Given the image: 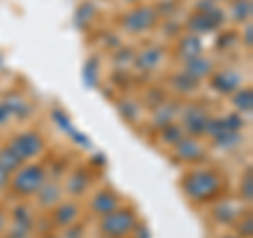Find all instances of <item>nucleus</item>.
<instances>
[{"label":"nucleus","mask_w":253,"mask_h":238,"mask_svg":"<svg viewBox=\"0 0 253 238\" xmlns=\"http://www.w3.org/2000/svg\"><path fill=\"white\" fill-rule=\"evenodd\" d=\"M184 192L192 200H211L221 192V177L215 171H194L184 179Z\"/></svg>","instance_id":"1"},{"label":"nucleus","mask_w":253,"mask_h":238,"mask_svg":"<svg viewBox=\"0 0 253 238\" xmlns=\"http://www.w3.org/2000/svg\"><path fill=\"white\" fill-rule=\"evenodd\" d=\"M44 186V169L38 164H26L19 166L13 177V188L19 194H38V190Z\"/></svg>","instance_id":"2"},{"label":"nucleus","mask_w":253,"mask_h":238,"mask_svg":"<svg viewBox=\"0 0 253 238\" xmlns=\"http://www.w3.org/2000/svg\"><path fill=\"white\" fill-rule=\"evenodd\" d=\"M133 228H135V215L125 209H116L108 213V215H104V221H101V232L106 234V238H123Z\"/></svg>","instance_id":"3"},{"label":"nucleus","mask_w":253,"mask_h":238,"mask_svg":"<svg viewBox=\"0 0 253 238\" xmlns=\"http://www.w3.org/2000/svg\"><path fill=\"white\" fill-rule=\"evenodd\" d=\"M42 148H44V144L36 133H21L11 141L9 150L23 162V160H30V158L38 156L42 152Z\"/></svg>","instance_id":"4"},{"label":"nucleus","mask_w":253,"mask_h":238,"mask_svg":"<svg viewBox=\"0 0 253 238\" xmlns=\"http://www.w3.org/2000/svg\"><path fill=\"white\" fill-rule=\"evenodd\" d=\"M125 19H126V21H125V26L129 28L131 32H144V30H148L150 26H152L154 13L150 11V9H144V6H139V9L131 11Z\"/></svg>","instance_id":"5"},{"label":"nucleus","mask_w":253,"mask_h":238,"mask_svg":"<svg viewBox=\"0 0 253 238\" xmlns=\"http://www.w3.org/2000/svg\"><path fill=\"white\" fill-rule=\"evenodd\" d=\"M91 209L97 213V215H108V213L118 209V198L114 192H110V190H101V192L93 196Z\"/></svg>","instance_id":"6"},{"label":"nucleus","mask_w":253,"mask_h":238,"mask_svg":"<svg viewBox=\"0 0 253 238\" xmlns=\"http://www.w3.org/2000/svg\"><path fill=\"white\" fill-rule=\"evenodd\" d=\"M241 84V74L234 72V70H221L213 76V86L219 93H232L236 91V86Z\"/></svg>","instance_id":"7"},{"label":"nucleus","mask_w":253,"mask_h":238,"mask_svg":"<svg viewBox=\"0 0 253 238\" xmlns=\"http://www.w3.org/2000/svg\"><path fill=\"white\" fill-rule=\"evenodd\" d=\"M177 156L181 160H199V158H203V146L192 137L181 139L177 144Z\"/></svg>","instance_id":"8"},{"label":"nucleus","mask_w":253,"mask_h":238,"mask_svg":"<svg viewBox=\"0 0 253 238\" xmlns=\"http://www.w3.org/2000/svg\"><path fill=\"white\" fill-rule=\"evenodd\" d=\"M207 122H209V116L203 108H190V112L186 114V124L192 133H203Z\"/></svg>","instance_id":"9"},{"label":"nucleus","mask_w":253,"mask_h":238,"mask_svg":"<svg viewBox=\"0 0 253 238\" xmlns=\"http://www.w3.org/2000/svg\"><path fill=\"white\" fill-rule=\"evenodd\" d=\"M76 217H78V207L74 202H63L57 207L55 211V221H57L59 226H74L76 224Z\"/></svg>","instance_id":"10"},{"label":"nucleus","mask_w":253,"mask_h":238,"mask_svg":"<svg viewBox=\"0 0 253 238\" xmlns=\"http://www.w3.org/2000/svg\"><path fill=\"white\" fill-rule=\"evenodd\" d=\"M186 74H190L192 78H203V76H207L211 74V63L209 59H205V57H194V59H188V70H186Z\"/></svg>","instance_id":"11"},{"label":"nucleus","mask_w":253,"mask_h":238,"mask_svg":"<svg viewBox=\"0 0 253 238\" xmlns=\"http://www.w3.org/2000/svg\"><path fill=\"white\" fill-rule=\"evenodd\" d=\"M181 55L188 59H194V57H199L201 55V40L196 36H186L184 38V42H181Z\"/></svg>","instance_id":"12"},{"label":"nucleus","mask_w":253,"mask_h":238,"mask_svg":"<svg viewBox=\"0 0 253 238\" xmlns=\"http://www.w3.org/2000/svg\"><path fill=\"white\" fill-rule=\"evenodd\" d=\"M21 164H23V162H21L19 158L11 152L9 148H6L4 152H0V169H2V171H6V173H13V171H17Z\"/></svg>","instance_id":"13"},{"label":"nucleus","mask_w":253,"mask_h":238,"mask_svg":"<svg viewBox=\"0 0 253 238\" xmlns=\"http://www.w3.org/2000/svg\"><path fill=\"white\" fill-rule=\"evenodd\" d=\"M86 186H89V175H86L84 171H76L72 177H70V184H68V190L72 194H81L86 190Z\"/></svg>","instance_id":"14"},{"label":"nucleus","mask_w":253,"mask_h":238,"mask_svg":"<svg viewBox=\"0 0 253 238\" xmlns=\"http://www.w3.org/2000/svg\"><path fill=\"white\" fill-rule=\"evenodd\" d=\"M38 192H41L42 207H53V204H59V188L57 186H42Z\"/></svg>","instance_id":"15"},{"label":"nucleus","mask_w":253,"mask_h":238,"mask_svg":"<svg viewBox=\"0 0 253 238\" xmlns=\"http://www.w3.org/2000/svg\"><path fill=\"white\" fill-rule=\"evenodd\" d=\"M251 104H253V93H251V89H241L239 93L234 95V106L239 108V110H243V112H249Z\"/></svg>","instance_id":"16"},{"label":"nucleus","mask_w":253,"mask_h":238,"mask_svg":"<svg viewBox=\"0 0 253 238\" xmlns=\"http://www.w3.org/2000/svg\"><path fill=\"white\" fill-rule=\"evenodd\" d=\"M249 15H251V2L249 0H236L234 6H232V17L236 21H245V19H249Z\"/></svg>","instance_id":"17"},{"label":"nucleus","mask_w":253,"mask_h":238,"mask_svg":"<svg viewBox=\"0 0 253 238\" xmlns=\"http://www.w3.org/2000/svg\"><path fill=\"white\" fill-rule=\"evenodd\" d=\"M175 84H179L177 89L179 91H184V93H190V91H194L196 89V84H199V80H196V78H192L190 74H179L177 78H175Z\"/></svg>","instance_id":"18"},{"label":"nucleus","mask_w":253,"mask_h":238,"mask_svg":"<svg viewBox=\"0 0 253 238\" xmlns=\"http://www.w3.org/2000/svg\"><path fill=\"white\" fill-rule=\"evenodd\" d=\"M243 196L251 200V173H247V181L243 179Z\"/></svg>","instance_id":"19"},{"label":"nucleus","mask_w":253,"mask_h":238,"mask_svg":"<svg viewBox=\"0 0 253 238\" xmlns=\"http://www.w3.org/2000/svg\"><path fill=\"white\" fill-rule=\"evenodd\" d=\"M11 118V114H9V110H6V106L4 104H0V124H4L6 120Z\"/></svg>","instance_id":"20"},{"label":"nucleus","mask_w":253,"mask_h":238,"mask_svg":"<svg viewBox=\"0 0 253 238\" xmlns=\"http://www.w3.org/2000/svg\"><path fill=\"white\" fill-rule=\"evenodd\" d=\"M6 184H9V173L0 169V190H2V188H4Z\"/></svg>","instance_id":"21"},{"label":"nucleus","mask_w":253,"mask_h":238,"mask_svg":"<svg viewBox=\"0 0 253 238\" xmlns=\"http://www.w3.org/2000/svg\"><path fill=\"white\" fill-rule=\"evenodd\" d=\"M4 221H6V217H4V213H2V211H0V230H2V228H4Z\"/></svg>","instance_id":"22"},{"label":"nucleus","mask_w":253,"mask_h":238,"mask_svg":"<svg viewBox=\"0 0 253 238\" xmlns=\"http://www.w3.org/2000/svg\"><path fill=\"white\" fill-rule=\"evenodd\" d=\"M139 238H148V230H146V228L139 230Z\"/></svg>","instance_id":"23"},{"label":"nucleus","mask_w":253,"mask_h":238,"mask_svg":"<svg viewBox=\"0 0 253 238\" xmlns=\"http://www.w3.org/2000/svg\"><path fill=\"white\" fill-rule=\"evenodd\" d=\"M221 238H236V236H221Z\"/></svg>","instance_id":"24"},{"label":"nucleus","mask_w":253,"mask_h":238,"mask_svg":"<svg viewBox=\"0 0 253 238\" xmlns=\"http://www.w3.org/2000/svg\"><path fill=\"white\" fill-rule=\"evenodd\" d=\"M46 238H57V236H46Z\"/></svg>","instance_id":"25"}]
</instances>
